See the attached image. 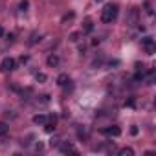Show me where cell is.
I'll list each match as a JSON object with an SVG mask.
<instances>
[{
    "label": "cell",
    "mask_w": 156,
    "mask_h": 156,
    "mask_svg": "<svg viewBox=\"0 0 156 156\" xmlns=\"http://www.w3.org/2000/svg\"><path fill=\"white\" fill-rule=\"evenodd\" d=\"M118 6L116 4H107L103 9H101V20L105 24H112L116 19H118Z\"/></svg>",
    "instance_id": "6da1fadb"
},
{
    "label": "cell",
    "mask_w": 156,
    "mask_h": 156,
    "mask_svg": "<svg viewBox=\"0 0 156 156\" xmlns=\"http://www.w3.org/2000/svg\"><path fill=\"white\" fill-rule=\"evenodd\" d=\"M15 66H17V61H15V59H11V57H6L2 62H0V70H2L4 73L13 72V70H15Z\"/></svg>",
    "instance_id": "7a4b0ae2"
},
{
    "label": "cell",
    "mask_w": 156,
    "mask_h": 156,
    "mask_svg": "<svg viewBox=\"0 0 156 156\" xmlns=\"http://www.w3.org/2000/svg\"><path fill=\"white\" fill-rule=\"evenodd\" d=\"M141 46H143V50H145L149 55H152V53L156 51V44H154V39H152V37L141 39Z\"/></svg>",
    "instance_id": "3957f363"
},
{
    "label": "cell",
    "mask_w": 156,
    "mask_h": 156,
    "mask_svg": "<svg viewBox=\"0 0 156 156\" xmlns=\"http://www.w3.org/2000/svg\"><path fill=\"white\" fill-rule=\"evenodd\" d=\"M101 132L107 134V136H119V134H121V129H119L118 125H112V127H105V129H101Z\"/></svg>",
    "instance_id": "277c9868"
},
{
    "label": "cell",
    "mask_w": 156,
    "mask_h": 156,
    "mask_svg": "<svg viewBox=\"0 0 156 156\" xmlns=\"http://www.w3.org/2000/svg\"><path fill=\"white\" fill-rule=\"evenodd\" d=\"M46 62H48V66L55 68V66L59 64V57H57L55 53H50V55H48V59H46Z\"/></svg>",
    "instance_id": "5b68a950"
},
{
    "label": "cell",
    "mask_w": 156,
    "mask_h": 156,
    "mask_svg": "<svg viewBox=\"0 0 156 156\" xmlns=\"http://www.w3.org/2000/svg\"><path fill=\"white\" fill-rule=\"evenodd\" d=\"M68 83H70V77H68L66 73H61V75L57 77V85H59V87H66Z\"/></svg>",
    "instance_id": "8992f818"
},
{
    "label": "cell",
    "mask_w": 156,
    "mask_h": 156,
    "mask_svg": "<svg viewBox=\"0 0 156 156\" xmlns=\"http://www.w3.org/2000/svg\"><path fill=\"white\" fill-rule=\"evenodd\" d=\"M46 119H48V118H46L44 114H35V116H33V123H35V125H44Z\"/></svg>",
    "instance_id": "52a82bcc"
},
{
    "label": "cell",
    "mask_w": 156,
    "mask_h": 156,
    "mask_svg": "<svg viewBox=\"0 0 156 156\" xmlns=\"http://www.w3.org/2000/svg\"><path fill=\"white\" fill-rule=\"evenodd\" d=\"M92 30H94V22H92L90 19H87V20L83 22V31H85V33H90Z\"/></svg>",
    "instance_id": "ba28073f"
},
{
    "label": "cell",
    "mask_w": 156,
    "mask_h": 156,
    "mask_svg": "<svg viewBox=\"0 0 156 156\" xmlns=\"http://www.w3.org/2000/svg\"><path fill=\"white\" fill-rule=\"evenodd\" d=\"M118 154H119V156H134V151H132L130 147H123V149H119Z\"/></svg>",
    "instance_id": "9c48e42d"
},
{
    "label": "cell",
    "mask_w": 156,
    "mask_h": 156,
    "mask_svg": "<svg viewBox=\"0 0 156 156\" xmlns=\"http://www.w3.org/2000/svg\"><path fill=\"white\" fill-rule=\"evenodd\" d=\"M8 130H9V125H8V123H4V121H0V136H6V134H8Z\"/></svg>",
    "instance_id": "30bf717a"
},
{
    "label": "cell",
    "mask_w": 156,
    "mask_h": 156,
    "mask_svg": "<svg viewBox=\"0 0 156 156\" xmlns=\"http://www.w3.org/2000/svg\"><path fill=\"white\" fill-rule=\"evenodd\" d=\"M61 152H77V151H75L70 143H64V145L61 147Z\"/></svg>",
    "instance_id": "8fae6325"
},
{
    "label": "cell",
    "mask_w": 156,
    "mask_h": 156,
    "mask_svg": "<svg viewBox=\"0 0 156 156\" xmlns=\"http://www.w3.org/2000/svg\"><path fill=\"white\" fill-rule=\"evenodd\" d=\"M28 8H30V2H28V0H22V2L19 4V9H20V11H28Z\"/></svg>",
    "instance_id": "7c38bea8"
},
{
    "label": "cell",
    "mask_w": 156,
    "mask_h": 156,
    "mask_svg": "<svg viewBox=\"0 0 156 156\" xmlns=\"http://www.w3.org/2000/svg\"><path fill=\"white\" fill-rule=\"evenodd\" d=\"M35 79H37V83H44L48 77H46V73H37V75H35Z\"/></svg>",
    "instance_id": "4fadbf2b"
},
{
    "label": "cell",
    "mask_w": 156,
    "mask_h": 156,
    "mask_svg": "<svg viewBox=\"0 0 156 156\" xmlns=\"http://www.w3.org/2000/svg\"><path fill=\"white\" fill-rule=\"evenodd\" d=\"M79 37H81L79 33H72V35H70V41H72V42H77V41H79Z\"/></svg>",
    "instance_id": "5bb4252c"
},
{
    "label": "cell",
    "mask_w": 156,
    "mask_h": 156,
    "mask_svg": "<svg viewBox=\"0 0 156 156\" xmlns=\"http://www.w3.org/2000/svg\"><path fill=\"white\" fill-rule=\"evenodd\" d=\"M72 19H73V13H68V15L62 17V22H68V20H72Z\"/></svg>",
    "instance_id": "9a60e30c"
},
{
    "label": "cell",
    "mask_w": 156,
    "mask_h": 156,
    "mask_svg": "<svg viewBox=\"0 0 156 156\" xmlns=\"http://www.w3.org/2000/svg\"><path fill=\"white\" fill-rule=\"evenodd\" d=\"M59 141H61L59 138H53V140L50 141V145H51V147H57V145H59Z\"/></svg>",
    "instance_id": "2e32d148"
},
{
    "label": "cell",
    "mask_w": 156,
    "mask_h": 156,
    "mask_svg": "<svg viewBox=\"0 0 156 156\" xmlns=\"http://www.w3.org/2000/svg\"><path fill=\"white\" fill-rule=\"evenodd\" d=\"M130 134H134V136L138 134V127H136V125H132V127H130Z\"/></svg>",
    "instance_id": "e0dca14e"
},
{
    "label": "cell",
    "mask_w": 156,
    "mask_h": 156,
    "mask_svg": "<svg viewBox=\"0 0 156 156\" xmlns=\"http://www.w3.org/2000/svg\"><path fill=\"white\" fill-rule=\"evenodd\" d=\"M4 35V30H2V26H0V37H2Z\"/></svg>",
    "instance_id": "ac0fdd59"
},
{
    "label": "cell",
    "mask_w": 156,
    "mask_h": 156,
    "mask_svg": "<svg viewBox=\"0 0 156 156\" xmlns=\"http://www.w3.org/2000/svg\"><path fill=\"white\" fill-rule=\"evenodd\" d=\"M96 2H101V0H96Z\"/></svg>",
    "instance_id": "d6986e66"
}]
</instances>
